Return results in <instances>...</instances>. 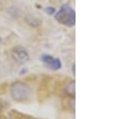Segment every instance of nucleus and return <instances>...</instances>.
<instances>
[{
  "instance_id": "5",
  "label": "nucleus",
  "mask_w": 130,
  "mask_h": 119,
  "mask_svg": "<svg viewBox=\"0 0 130 119\" xmlns=\"http://www.w3.org/2000/svg\"><path fill=\"white\" fill-rule=\"evenodd\" d=\"M76 83L75 81H72V82H69L65 87V92L69 95V96H75V92H76Z\"/></svg>"
},
{
  "instance_id": "4",
  "label": "nucleus",
  "mask_w": 130,
  "mask_h": 119,
  "mask_svg": "<svg viewBox=\"0 0 130 119\" xmlns=\"http://www.w3.org/2000/svg\"><path fill=\"white\" fill-rule=\"evenodd\" d=\"M41 61L45 64V66H47L52 70H59V69L62 68L61 60L59 58H54L51 55H42L41 56Z\"/></svg>"
},
{
  "instance_id": "7",
  "label": "nucleus",
  "mask_w": 130,
  "mask_h": 119,
  "mask_svg": "<svg viewBox=\"0 0 130 119\" xmlns=\"http://www.w3.org/2000/svg\"><path fill=\"white\" fill-rule=\"evenodd\" d=\"M72 70H73V74L75 75V74H76V71H75V63L73 64V69H72Z\"/></svg>"
},
{
  "instance_id": "8",
  "label": "nucleus",
  "mask_w": 130,
  "mask_h": 119,
  "mask_svg": "<svg viewBox=\"0 0 130 119\" xmlns=\"http://www.w3.org/2000/svg\"><path fill=\"white\" fill-rule=\"evenodd\" d=\"M2 107H3V106H2V104H1V103H0V111H1V110H2Z\"/></svg>"
},
{
  "instance_id": "9",
  "label": "nucleus",
  "mask_w": 130,
  "mask_h": 119,
  "mask_svg": "<svg viewBox=\"0 0 130 119\" xmlns=\"http://www.w3.org/2000/svg\"><path fill=\"white\" fill-rule=\"evenodd\" d=\"M0 42H1V38H0Z\"/></svg>"
},
{
  "instance_id": "3",
  "label": "nucleus",
  "mask_w": 130,
  "mask_h": 119,
  "mask_svg": "<svg viewBox=\"0 0 130 119\" xmlns=\"http://www.w3.org/2000/svg\"><path fill=\"white\" fill-rule=\"evenodd\" d=\"M12 57L13 59L15 60L17 63L19 64H22L24 62H26L29 56H28V52L25 48L21 47V46H17V47H14L12 49Z\"/></svg>"
},
{
  "instance_id": "6",
  "label": "nucleus",
  "mask_w": 130,
  "mask_h": 119,
  "mask_svg": "<svg viewBox=\"0 0 130 119\" xmlns=\"http://www.w3.org/2000/svg\"><path fill=\"white\" fill-rule=\"evenodd\" d=\"M45 12L50 15H53V14L56 13V9L54 7H47V8H45Z\"/></svg>"
},
{
  "instance_id": "1",
  "label": "nucleus",
  "mask_w": 130,
  "mask_h": 119,
  "mask_svg": "<svg viewBox=\"0 0 130 119\" xmlns=\"http://www.w3.org/2000/svg\"><path fill=\"white\" fill-rule=\"evenodd\" d=\"M56 20L67 27H73L76 24V13L75 10L69 5H63L61 9L55 13Z\"/></svg>"
},
{
  "instance_id": "2",
  "label": "nucleus",
  "mask_w": 130,
  "mask_h": 119,
  "mask_svg": "<svg viewBox=\"0 0 130 119\" xmlns=\"http://www.w3.org/2000/svg\"><path fill=\"white\" fill-rule=\"evenodd\" d=\"M10 94L13 100L17 102H24L30 97V89L23 82L17 81L10 87Z\"/></svg>"
}]
</instances>
